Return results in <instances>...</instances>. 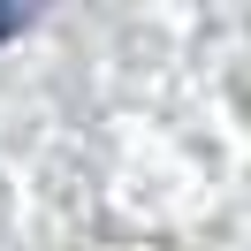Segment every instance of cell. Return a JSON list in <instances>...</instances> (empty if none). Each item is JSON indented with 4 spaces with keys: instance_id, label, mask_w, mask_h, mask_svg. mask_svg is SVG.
<instances>
[{
    "instance_id": "6da1fadb",
    "label": "cell",
    "mask_w": 251,
    "mask_h": 251,
    "mask_svg": "<svg viewBox=\"0 0 251 251\" xmlns=\"http://www.w3.org/2000/svg\"><path fill=\"white\" fill-rule=\"evenodd\" d=\"M38 8H46V0H0V38H16L23 23L38 16Z\"/></svg>"
}]
</instances>
